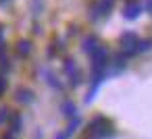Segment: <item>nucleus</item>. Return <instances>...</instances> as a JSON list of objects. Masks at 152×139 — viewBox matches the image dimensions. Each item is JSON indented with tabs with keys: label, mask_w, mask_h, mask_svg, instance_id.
Wrapping results in <instances>:
<instances>
[{
	"label": "nucleus",
	"mask_w": 152,
	"mask_h": 139,
	"mask_svg": "<svg viewBox=\"0 0 152 139\" xmlns=\"http://www.w3.org/2000/svg\"><path fill=\"white\" fill-rule=\"evenodd\" d=\"M7 120H11V110L0 108V125H7Z\"/></svg>",
	"instance_id": "nucleus-14"
},
{
	"label": "nucleus",
	"mask_w": 152,
	"mask_h": 139,
	"mask_svg": "<svg viewBox=\"0 0 152 139\" xmlns=\"http://www.w3.org/2000/svg\"><path fill=\"white\" fill-rule=\"evenodd\" d=\"M115 9V0H96L92 11H90V19L92 21H98L102 17H108L110 11Z\"/></svg>",
	"instance_id": "nucleus-3"
},
{
	"label": "nucleus",
	"mask_w": 152,
	"mask_h": 139,
	"mask_svg": "<svg viewBox=\"0 0 152 139\" xmlns=\"http://www.w3.org/2000/svg\"><path fill=\"white\" fill-rule=\"evenodd\" d=\"M0 54H4V27L0 25Z\"/></svg>",
	"instance_id": "nucleus-15"
},
{
	"label": "nucleus",
	"mask_w": 152,
	"mask_h": 139,
	"mask_svg": "<svg viewBox=\"0 0 152 139\" xmlns=\"http://www.w3.org/2000/svg\"><path fill=\"white\" fill-rule=\"evenodd\" d=\"M75 112H77V106H75L73 102H65V104H63V114H65L67 118L75 116Z\"/></svg>",
	"instance_id": "nucleus-11"
},
{
	"label": "nucleus",
	"mask_w": 152,
	"mask_h": 139,
	"mask_svg": "<svg viewBox=\"0 0 152 139\" xmlns=\"http://www.w3.org/2000/svg\"><path fill=\"white\" fill-rule=\"evenodd\" d=\"M79 125H81V120H79V118L75 116V118H73V120L69 122V127H67V131H65V135H67V137H71V135H73V133L77 131V127H79Z\"/></svg>",
	"instance_id": "nucleus-13"
},
{
	"label": "nucleus",
	"mask_w": 152,
	"mask_h": 139,
	"mask_svg": "<svg viewBox=\"0 0 152 139\" xmlns=\"http://www.w3.org/2000/svg\"><path fill=\"white\" fill-rule=\"evenodd\" d=\"M54 139H69V137H67L65 133H56V135H54Z\"/></svg>",
	"instance_id": "nucleus-17"
},
{
	"label": "nucleus",
	"mask_w": 152,
	"mask_h": 139,
	"mask_svg": "<svg viewBox=\"0 0 152 139\" xmlns=\"http://www.w3.org/2000/svg\"><path fill=\"white\" fill-rule=\"evenodd\" d=\"M4 91H7V79H4V75H0V96Z\"/></svg>",
	"instance_id": "nucleus-16"
},
{
	"label": "nucleus",
	"mask_w": 152,
	"mask_h": 139,
	"mask_svg": "<svg viewBox=\"0 0 152 139\" xmlns=\"http://www.w3.org/2000/svg\"><path fill=\"white\" fill-rule=\"evenodd\" d=\"M81 48H83V52H86V54H94V52L100 48V40H98L96 35H88V38H83Z\"/></svg>",
	"instance_id": "nucleus-7"
},
{
	"label": "nucleus",
	"mask_w": 152,
	"mask_h": 139,
	"mask_svg": "<svg viewBox=\"0 0 152 139\" xmlns=\"http://www.w3.org/2000/svg\"><path fill=\"white\" fill-rule=\"evenodd\" d=\"M4 2H9V0H0V4H4Z\"/></svg>",
	"instance_id": "nucleus-18"
},
{
	"label": "nucleus",
	"mask_w": 152,
	"mask_h": 139,
	"mask_svg": "<svg viewBox=\"0 0 152 139\" xmlns=\"http://www.w3.org/2000/svg\"><path fill=\"white\" fill-rule=\"evenodd\" d=\"M90 131H92V135L96 139H106V137L113 135V125L104 116H96L92 120V125H90Z\"/></svg>",
	"instance_id": "nucleus-1"
},
{
	"label": "nucleus",
	"mask_w": 152,
	"mask_h": 139,
	"mask_svg": "<svg viewBox=\"0 0 152 139\" xmlns=\"http://www.w3.org/2000/svg\"><path fill=\"white\" fill-rule=\"evenodd\" d=\"M142 11H144V7H142L140 2H129V4H125V9H123V17L129 19V21H133V19H137V17L142 15Z\"/></svg>",
	"instance_id": "nucleus-6"
},
{
	"label": "nucleus",
	"mask_w": 152,
	"mask_h": 139,
	"mask_svg": "<svg viewBox=\"0 0 152 139\" xmlns=\"http://www.w3.org/2000/svg\"><path fill=\"white\" fill-rule=\"evenodd\" d=\"M17 52H19L21 56H27V54L31 52V42H27V40H21V42L17 44Z\"/></svg>",
	"instance_id": "nucleus-10"
},
{
	"label": "nucleus",
	"mask_w": 152,
	"mask_h": 139,
	"mask_svg": "<svg viewBox=\"0 0 152 139\" xmlns=\"http://www.w3.org/2000/svg\"><path fill=\"white\" fill-rule=\"evenodd\" d=\"M137 42H140V38H137L133 31H125V33L121 35V44H123V50H125V54H127V56L137 54V50H135Z\"/></svg>",
	"instance_id": "nucleus-4"
},
{
	"label": "nucleus",
	"mask_w": 152,
	"mask_h": 139,
	"mask_svg": "<svg viewBox=\"0 0 152 139\" xmlns=\"http://www.w3.org/2000/svg\"><path fill=\"white\" fill-rule=\"evenodd\" d=\"M19 131H21V116L11 114V135H17Z\"/></svg>",
	"instance_id": "nucleus-9"
},
{
	"label": "nucleus",
	"mask_w": 152,
	"mask_h": 139,
	"mask_svg": "<svg viewBox=\"0 0 152 139\" xmlns=\"http://www.w3.org/2000/svg\"><path fill=\"white\" fill-rule=\"evenodd\" d=\"M17 100L21 102V104H31L34 102V91L31 89H17Z\"/></svg>",
	"instance_id": "nucleus-8"
},
{
	"label": "nucleus",
	"mask_w": 152,
	"mask_h": 139,
	"mask_svg": "<svg viewBox=\"0 0 152 139\" xmlns=\"http://www.w3.org/2000/svg\"><path fill=\"white\" fill-rule=\"evenodd\" d=\"M92 56V69H94V75H106V67H108V52L100 46Z\"/></svg>",
	"instance_id": "nucleus-2"
},
{
	"label": "nucleus",
	"mask_w": 152,
	"mask_h": 139,
	"mask_svg": "<svg viewBox=\"0 0 152 139\" xmlns=\"http://www.w3.org/2000/svg\"><path fill=\"white\" fill-rule=\"evenodd\" d=\"M150 48H152V40H140V42H137V46H135L137 54H140V52H148Z\"/></svg>",
	"instance_id": "nucleus-12"
},
{
	"label": "nucleus",
	"mask_w": 152,
	"mask_h": 139,
	"mask_svg": "<svg viewBox=\"0 0 152 139\" xmlns=\"http://www.w3.org/2000/svg\"><path fill=\"white\" fill-rule=\"evenodd\" d=\"M65 73H67V77H69V81H71L73 87H77V85L81 83V73H79V67H77L75 60L69 58V60L65 62Z\"/></svg>",
	"instance_id": "nucleus-5"
}]
</instances>
